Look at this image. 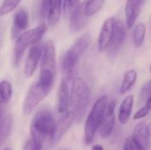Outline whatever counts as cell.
Wrapping results in <instances>:
<instances>
[{
	"mask_svg": "<svg viewBox=\"0 0 151 150\" xmlns=\"http://www.w3.org/2000/svg\"><path fill=\"white\" fill-rule=\"evenodd\" d=\"M150 109H148L146 106H143V107H142L141 109H139L135 113H134V120H139V119H142V118H145V117H147L148 116V114L150 113Z\"/></svg>",
	"mask_w": 151,
	"mask_h": 150,
	"instance_id": "31",
	"label": "cell"
},
{
	"mask_svg": "<svg viewBox=\"0 0 151 150\" xmlns=\"http://www.w3.org/2000/svg\"><path fill=\"white\" fill-rule=\"evenodd\" d=\"M80 56L71 48L65 53L61 61L62 78L71 82L76 78Z\"/></svg>",
	"mask_w": 151,
	"mask_h": 150,
	"instance_id": "6",
	"label": "cell"
},
{
	"mask_svg": "<svg viewBox=\"0 0 151 150\" xmlns=\"http://www.w3.org/2000/svg\"><path fill=\"white\" fill-rule=\"evenodd\" d=\"M134 98L133 95H129L124 98L122 101L118 113V120L121 125H127L130 119L133 107H134Z\"/></svg>",
	"mask_w": 151,
	"mask_h": 150,
	"instance_id": "19",
	"label": "cell"
},
{
	"mask_svg": "<svg viewBox=\"0 0 151 150\" xmlns=\"http://www.w3.org/2000/svg\"><path fill=\"white\" fill-rule=\"evenodd\" d=\"M144 1L145 0H127L125 6V15L127 29H131L134 26L140 15Z\"/></svg>",
	"mask_w": 151,
	"mask_h": 150,
	"instance_id": "17",
	"label": "cell"
},
{
	"mask_svg": "<svg viewBox=\"0 0 151 150\" xmlns=\"http://www.w3.org/2000/svg\"><path fill=\"white\" fill-rule=\"evenodd\" d=\"M61 150H67V149H61Z\"/></svg>",
	"mask_w": 151,
	"mask_h": 150,
	"instance_id": "37",
	"label": "cell"
},
{
	"mask_svg": "<svg viewBox=\"0 0 151 150\" xmlns=\"http://www.w3.org/2000/svg\"><path fill=\"white\" fill-rule=\"evenodd\" d=\"M42 144L35 141L33 139H30L25 144L23 150H42Z\"/></svg>",
	"mask_w": 151,
	"mask_h": 150,
	"instance_id": "30",
	"label": "cell"
},
{
	"mask_svg": "<svg viewBox=\"0 0 151 150\" xmlns=\"http://www.w3.org/2000/svg\"><path fill=\"white\" fill-rule=\"evenodd\" d=\"M41 69L56 72V49L53 41L50 40L43 48L41 58Z\"/></svg>",
	"mask_w": 151,
	"mask_h": 150,
	"instance_id": "14",
	"label": "cell"
},
{
	"mask_svg": "<svg viewBox=\"0 0 151 150\" xmlns=\"http://www.w3.org/2000/svg\"><path fill=\"white\" fill-rule=\"evenodd\" d=\"M63 11V0H42V15L50 27L55 26L60 19Z\"/></svg>",
	"mask_w": 151,
	"mask_h": 150,
	"instance_id": "8",
	"label": "cell"
},
{
	"mask_svg": "<svg viewBox=\"0 0 151 150\" xmlns=\"http://www.w3.org/2000/svg\"><path fill=\"white\" fill-rule=\"evenodd\" d=\"M3 117H4V111H3V109L0 107V122L3 118Z\"/></svg>",
	"mask_w": 151,
	"mask_h": 150,
	"instance_id": "34",
	"label": "cell"
},
{
	"mask_svg": "<svg viewBox=\"0 0 151 150\" xmlns=\"http://www.w3.org/2000/svg\"><path fill=\"white\" fill-rule=\"evenodd\" d=\"M125 38H126L125 25L121 20L116 19L112 37H111V42L109 44V47H108L110 55L115 56L118 53V51L120 50V48L122 47V45L125 42Z\"/></svg>",
	"mask_w": 151,
	"mask_h": 150,
	"instance_id": "11",
	"label": "cell"
},
{
	"mask_svg": "<svg viewBox=\"0 0 151 150\" xmlns=\"http://www.w3.org/2000/svg\"><path fill=\"white\" fill-rule=\"evenodd\" d=\"M12 95V87L8 80L0 82V104L6 103L10 101Z\"/></svg>",
	"mask_w": 151,
	"mask_h": 150,
	"instance_id": "25",
	"label": "cell"
},
{
	"mask_svg": "<svg viewBox=\"0 0 151 150\" xmlns=\"http://www.w3.org/2000/svg\"><path fill=\"white\" fill-rule=\"evenodd\" d=\"M91 150H104V148L101 146V145H94L93 147H92V149H91Z\"/></svg>",
	"mask_w": 151,
	"mask_h": 150,
	"instance_id": "33",
	"label": "cell"
},
{
	"mask_svg": "<svg viewBox=\"0 0 151 150\" xmlns=\"http://www.w3.org/2000/svg\"><path fill=\"white\" fill-rule=\"evenodd\" d=\"M105 0H85L83 1L85 13L91 17L97 13L103 7Z\"/></svg>",
	"mask_w": 151,
	"mask_h": 150,
	"instance_id": "24",
	"label": "cell"
},
{
	"mask_svg": "<svg viewBox=\"0 0 151 150\" xmlns=\"http://www.w3.org/2000/svg\"><path fill=\"white\" fill-rule=\"evenodd\" d=\"M29 26V14L26 9H19L13 16L12 26V39L16 40Z\"/></svg>",
	"mask_w": 151,
	"mask_h": 150,
	"instance_id": "12",
	"label": "cell"
},
{
	"mask_svg": "<svg viewBox=\"0 0 151 150\" xmlns=\"http://www.w3.org/2000/svg\"><path fill=\"white\" fill-rule=\"evenodd\" d=\"M145 106L151 111V95L146 100V105Z\"/></svg>",
	"mask_w": 151,
	"mask_h": 150,
	"instance_id": "32",
	"label": "cell"
},
{
	"mask_svg": "<svg viewBox=\"0 0 151 150\" xmlns=\"http://www.w3.org/2000/svg\"><path fill=\"white\" fill-rule=\"evenodd\" d=\"M74 121L75 113L73 112V111H67L65 113H62V116L59 118L55 125L54 132L51 138V142L53 145L58 144L61 141L67 131L72 127Z\"/></svg>",
	"mask_w": 151,
	"mask_h": 150,
	"instance_id": "7",
	"label": "cell"
},
{
	"mask_svg": "<svg viewBox=\"0 0 151 150\" xmlns=\"http://www.w3.org/2000/svg\"><path fill=\"white\" fill-rule=\"evenodd\" d=\"M108 102L109 99L107 95L100 96L94 103L87 118L84 129V141L87 145L91 144L94 141L95 135L97 133L104 119Z\"/></svg>",
	"mask_w": 151,
	"mask_h": 150,
	"instance_id": "3",
	"label": "cell"
},
{
	"mask_svg": "<svg viewBox=\"0 0 151 150\" xmlns=\"http://www.w3.org/2000/svg\"><path fill=\"white\" fill-rule=\"evenodd\" d=\"M55 125V118L49 110L42 109L39 111L34 116L30 125L31 139L42 145L44 141H51Z\"/></svg>",
	"mask_w": 151,
	"mask_h": 150,
	"instance_id": "1",
	"label": "cell"
},
{
	"mask_svg": "<svg viewBox=\"0 0 151 150\" xmlns=\"http://www.w3.org/2000/svg\"><path fill=\"white\" fill-rule=\"evenodd\" d=\"M20 2L21 0H4L0 6V16H4L14 11Z\"/></svg>",
	"mask_w": 151,
	"mask_h": 150,
	"instance_id": "26",
	"label": "cell"
},
{
	"mask_svg": "<svg viewBox=\"0 0 151 150\" xmlns=\"http://www.w3.org/2000/svg\"><path fill=\"white\" fill-rule=\"evenodd\" d=\"M150 72H151V65H150Z\"/></svg>",
	"mask_w": 151,
	"mask_h": 150,
	"instance_id": "36",
	"label": "cell"
},
{
	"mask_svg": "<svg viewBox=\"0 0 151 150\" xmlns=\"http://www.w3.org/2000/svg\"><path fill=\"white\" fill-rule=\"evenodd\" d=\"M81 4V0H63V11L65 15H70L71 12Z\"/></svg>",
	"mask_w": 151,
	"mask_h": 150,
	"instance_id": "28",
	"label": "cell"
},
{
	"mask_svg": "<svg viewBox=\"0 0 151 150\" xmlns=\"http://www.w3.org/2000/svg\"><path fill=\"white\" fill-rule=\"evenodd\" d=\"M115 20L116 19L114 17H110L105 19L101 27L98 36V50L100 52H104L108 50L113 34Z\"/></svg>",
	"mask_w": 151,
	"mask_h": 150,
	"instance_id": "13",
	"label": "cell"
},
{
	"mask_svg": "<svg viewBox=\"0 0 151 150\" xmlns=\"http://www.w3.org/2000/svg\"><path fill=\"white\" fill-rule=\"evenodd\" d=\"M49 95V93L42 88V86L37 81L34 83L28 89L22 106V111L24 115H28L39 105L41 102Z\"/></svg>",
	"mask_w": 151,
	"mask_h": 150,
	"instance_id": "5",
	"label": "cell"
},
{
	"mask_svg": "<svg viewBox=\"0 0 151 150\" xmlns=\"http://www.w3.org/2000/svg\"><path fill=\"white\" fill-rule=\"evenodd\" d=\"M91 42H92V38H91L90 34H84L74 42V43L73 44L71 49L73 50H74L81 57L88 50Z\"/></svg>",
	"mask_w": 151,
	"mask_h": 150,
	"instance_id": "22",
	"label": "cell"
},
{
	"mask_svg": "<svg viewBox=\"0 0 151 150\" xmlns=\"http://www.w3.org/2000/svg\"><path fill=\"white\" fill-rule=\"evenodd\" d=\"M73 82L63 79L61 80L60 86L58 93V111L59 113H65L68 111L71 103V88Z\"/></svg>",
	"mask_w": 151,
	"mask_h": 150,
	"instance_id": "15",
	"label": "cell"
},
{
	"mask_svg": "<svg viewBox=\"0 0 151 150\" xmlns=\"http://www.w3.org/2000/svg\"><path fill=\"white\" fill-rule=\"evenodd\" d=\"M133 137L144 149L148 150L151 146V134L150 126L145 122H139L134 128Z\"/></svg>",
	"mask_w": 151,
	"mask_h": 150,
	"instance_id": "18",
	"label": "cell"
},
{
	"mask_svg": "<svg viewBox=\"0 0 151 150\" xmlns=\"http://www.w3.org/2000/svg\"><path fill=\"white\" fill-rule=\"evenodd\" d=\"M88 16L85 13L83 2L81 3L70 14V29L73 33L81 31L88 22Z\"/></svg>",
	"mask_w": 151,
	"mask_h": 150,
	"instance_id": "16",
	"label": "cell"
},
{
	"mask_svg": "<svg viewBox=\"0 0 151 150\" xmlns=\"http://www.w3.org/2000/svg\"><path fill=\"white\" fill-rule=\"evenodd\" d=\"M136 80H137V72L134 69L127 70L124 74V77H123V80L119 88L120 95H125L126 93H127L135 84Z\"/></svg>",
	"mask_w": 151,
	"mask_h": 150,
	"instance_id": "21",
	"label": "cell"
},
{
	"mask_svg": "<svg viewBox=\"0 0 151 150\" xmlns=\"http://www.w3.org/2000/svg\"><path fill=\"white\" fill-rule=\"evenodd\" d=\"M44 45L40 42H37L31 46L29 53L25 62L24 65V73L27 78H30L34 75L39 62L41 61Z\"/></svg>",
	"mask_w": 151,
	"mask_h": 150,
	"instance_id": "9",
	"label": "cell"
},
{
	"mask_svg": "<svg viewBox=\"0 0 151 150\" xmlns=\"http://www.w3.org/2000/svg\"><path fill=\"white\" fill-rule=\"evenodd\" d=\"M13 126V118L11 114L4 115L0 122V146L10 136Z\"/></svg>",
	"mask_w": 151,
	"mask_h": 150,
	"instance_id": "20",
	"label": "cell"
},
{
	"mask_svg": "<svg viewBox=\"0 0 151 150\" xmlns=\"http://www.w3.org/2000/svg\"><path fill=\"white\" fill-rule=\"evenodd\" d=\"M90 101V90L81 78H75L71 88V103L75 113V120L80 122L84 118Z\"/></svg>",
	"mask_w": 151,
	"mask_h": 150,
	"instance_id": "2",
	"label": "cell"
},
{
	"mask_svg": "<svg viewBox=\"0 0 151 150\" xmlns=\"http://www.w3.org/2000/svg\"><path fill=\"white\" fill-rule=\"evenodd\" d=\"M151 95V80L147 81L142 88L140 92V100L141 102H143L147 100Z\"/></svg>",
	"mask_w": 151,
	"mask_h": 150,
	"instance_id": "29",
	"label": "cell"
},
{
	"mask_svg": "<svg viewBox=\"0 0 151 150\" xmlns=\"http://www.w3.org/2000/svg\"><path fill=\"white\" fill-rule=\"evenodd\" d=\"M3 150H12L11 148H5L4 149H3Z\"/></svg>",
	"mask_w": 151,
	"mask_h": 150,
	"instance_id": "35",
	"label": "cell"
},
{
	"mask_svg": "<svg viewBox=\"0 0 151 150\" xmlns=\"http://www.w3.org/2000/svg\"><path fill=\"white\" fill-rule=\"evenodd\" d=\"M123 150H146L144 149L135 140L133 136L127 137L124 142Z\"/></svg>",
	"mask_w": 151,
	"mask_h": 150,
	"instance_id": "27",
	"label": "cell"
},
{
	"mask_svg": "<svg viewBox=\"0 0 151 150\" xmlns=\"http://www.w3.org/2000/svg\"><path fill=\"white\" fill-rule=\"evenodd\" d=\"M47 30H48V24L42 22L35 28H32L30 30H26L15 40L16 42H15L14 53H13V65L15 66H18V65L19 64L25 50L28 47L39 42L42 38V36L47 32Z\"/></svg>",
	"mask_w": 151,
	"mask_h": 150,
	"instance_id": "4",
	"label": "cell"
},
{
	"mask_svg": "<svg viewBox=\"0 0 151 150\" xmlns=\"http://www.w3.org/2000/svg\"><path fill=\"white\" fill-rule=\"evenodd\" d=\"M146 26L143 22H139L134 28L133 32V41L136 48H141L144 44L146 36Z\"/></svg>",
	"mask_w": 151,
	"mask_h": 150,
	"instance_id": "23",
	"label": "cell"
},
{
	"mask_svg": "<svg viewBox=\"0 0 151 150\" xmlns=\"http://www.w3.org/2000/svg\"><path fill=\"white\" fill-rule=\"evenodd\" d=\"M117 102L116 100L112 99L108 102V104L106 106V110L104 112V119L101 123V126L98 129L100 136L103 138H107L111 132L113 131V128L115 126V108H116Z\"/></svg>",
	"mask_w": 151,
	"mask_h": 150,
	"instance_id": "10",
	"label": "cell"
}]
</instances>
